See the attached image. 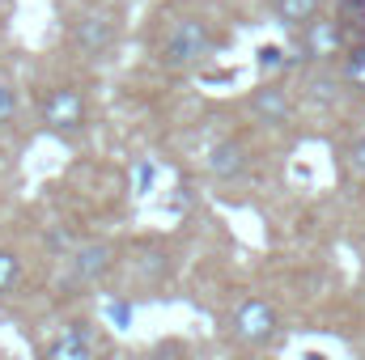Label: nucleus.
I'll list each match as a JSON object with an SVG mask.
<instances>
[{
  "instance_id": "nucleus-1",
  "label": "nucleus",
  "mask_w": 365,
  "mask_h": 360,
  "mask_svg": "<svg viewBox=\"0 0 365 360\" xmlns=\"http://www.w3.org/2000/svg\"><path fill=\"white\" fill-rule=\"evenodd\" d=\"M217 47V34L208 30V21L200 17H175L158 43V64L162 68H195L200 60H208Z\"/></svg>"
},
{
  "instance_id": "nucleus-2",
  "label": "nucleus",
  "mask_w": 365,
  "mask_h": 360,
  "mask_svg": "<svg viewBox=\"0 0 365 360\" xmlns=\"http://www.w3.org/2000/svg\"><path fill=\"white\" fill-rule=\"evenodd\" d=\"M230 335L247 348H268L276 335H280V314L276 305H268L264 297H247L234 305L230 314Z\"/></svg>"
},
{
  "instance_id": "nucleus-3",
  "label": "nucleus",
  "mask_w": 365,
  "mask_h": 360,
  "mask_svg": "<svg viewBox=\"0 0 365 360\" xmlns=\"http://www.w3.org/2000/svg\"><path fill=\"white\" fill-rule=\"evenodd\" d=\"M344 51H349V34L340 30L336 17H314L310 26L297 30V55L306 64H327V60H336Z\"/></svg>"
},
{
  "instance_id": "nucleus-4",
  "label": "nucleus",
  "mask_w": 365,
  "mask_h": 360,
  "mask_svg": "<svg viewBox=\"0 0 365 360\" xmlns=\"http://www.w3.org/2000/svg\"><path fill=\"white\" fill-rule=\"evenodd\" d=\"M90 110H86V97L77 90H51L43 97V123L56 132V136H77L86 127Z\"/></svg>"
},
{
  "instance_id": "nucleus-5",
  "label": "nucleus",
  "mask_w": 365,
  "mask_h": 360,
  "mask_svg": "<svg viewBox=\"0 0 365 360\" xmlns=\"http://www.w3.org/2000/svg\"><path fill=\"white\" fill-rule=\"evenodd\" d=\"M73 43H77L81 55L102 60V55L115 51V43H119V26H115L106 13H86V17H77V26H73Z\"/></svg>"
},
{
  "instance_id": "nucleus-6",
  "label": "nucleus",
  "mask_w": 365,
  "mask_h": 360,
  "mask_svg": "<svg viewBox=\"0 0 365 360\" xmlns=\"http://www.w3.org/2000/svg\"><path fill=\"white\" fill-rule=\"evenodd\" d=\"M115 268V246L110 242H86L68 255V284H98Z\"/></svg>"
},
{
  "instance_id": "nucleus-7",
  "label": "nucleus",
  "mask_w": 365,
  "mask_h": 360,
  "mask_svg": "<svg viewBox=\"0 0 365 360\" xmlns=\"http://www.w3.org/2000/svg\"><path fill=\"white\" fill-rule=\"evenodd\" d=\"M204 166H208V174L221 182H234L247 174V166H251V153H247V144L242 140H217L212 149H208V157H204Z\"/></svg>"
},
{
  "instance_id": "nucleus-8",
  "label": "nucleus",
  "mask_w": 365,
  "mask_h": 360,
  "mask_svg": "<svg viewBox=\"0 0 365 360\" xmlns=\"http://www.w3.org/2000/svg\"><path fill=\"white\" fill-rule=\"evenodd\" d=\"M93 356H98L93 327L90 322H68V327L51 339V348H47L43 360H93Z\"/></svg>"
},
{
  "instance_id": "nucleus-9",
  "label": "nucleus",
  "mask_w": 365,
  "mask_h": 360,
  "mask_svg": "<svg viewBox=\"0 0 365 360\" xmlns=\"http://www.w3.org/2000/svg\"><path fill=\"white\" fill-rule=\"evenodd\" d=\"M251 115L259 123H268V127H284L293 119V97H289V90H280L276 81H268V85H259L251 93Z\"/></svg>"
},
{
  "instance_id": "nucleus-10",
  "label": "nucleus",
  "mask_w": 365,
  "mask_h": 360,
  "mask_svg": "<svg viewBox=\"0 0 365 360\" xmlns=\"http://www.w3.org/2000/svg\"><path fill=\"white\" fill-rule=\"evenodd\" d=\"M319 9H323V0H272V13H276V21H280L284 30L310 26V21L319 17Z\"/></svg>"
},
{
  "instance_id": "nucleus-11",
  "label": "nucleus",
  "mask_w": 365,
  "mask_h": 360,
  "mask_svg": "<svg viewBox=\"0 0 365 360\" xmlns=\"http://www.w3.org/2000/svg\"><path fill=\"white\" fill-rule=\"evenodd\" d=\"M340 81L349 90L365 93V38L361 43H349V51L340 55Z\"/></svg>"
},
{
  "instance_id": "nucleus-12",
  "label": "nucleus",
  "mask_w": 365,
  "mask_h": 360,
  "mask_svg": "<svg viewBox=\"0 0 365 360\" xmlns=\"http://www.w3.org/2000/svg\"><path fill=\"white\" fill-rule=\"evenodd\" d=\"M336 21H340V30H344V34H349L353 26H357V30H365V0H340Z\"/></svg>"
},
{
  "instance_id": "nucleus-13",
  "label": "nucleus",
  "mask_w": 365,
  "mask_h": 360,
  "mask_svg": "<svg viewBox=\"0 0 365 360\" xmlns=\"http://www.w3.org/2000/svg\"><path fill=\"white\" fill-rule=\"evenodd\" d=\"M17 280H21V259H17L13 250H0V297L13 292Z\"/></svg>"
},
{
  "instance_id": "nucleus-14",
  "label": "nucleus",
  "mask_w": 365,
  "mask_h": 360,
  "mask_svg": "<svg viewBox=\"0 0 365 360\" xmlns=\"http://www.w3.org/2000/svg\"><path fill=\"white\" fill-rule=\"evenodd\" d=\"M255 64H259V73H268V77H272V73H280V68L289 64V60H284V47H276V43H264V47L255 51Z\"/></svg>"
},
{
  "instance_id": "nucleus-15",
  "label": "nucleus",
  "mask_w": 365,
  "mask_h": 360,
  "mask_svg": "<svg viewBox=\"0 0 365 360\" xmlns=\"http://www.w3.org/2000/svg\"><path fill=\"white\" fill-rule=\"evenodd\" d=\"M13 119H17V93H13V85L0 81V127L13 123Z\"/></svg>"
},
{
  "instance_id": "nucleus-16",
  "label": "nucleus",
  "mask_w": 365,
  "mask_h": 360,
  "mask_svg": "<svg viewBox=\"0 0 365 360\" xmlns=\"http://www.w3.org/2000/svg\"><path fill=\"white\" fill-rule=\"evenodd\" d=\"M132 186H136L140 195L153 186V166H149V162H136V170H132Z\"/></svg>"
},
{
  "instance_id": "nucleus-17",
  "label": "nucleus",
  "mask_w": 365,
  "mask_h": 360,
  "mask_svg": "<svg viewBox=\"0 0 365 360\" xmlns=\"http://www.w3.org/2000/svg\"><path fill=\"white\" fill-rule=\"evenodd\" d=\"M47 246H51L56 255H73V250H77V246H73V238H68L64 229H56V233H47Z\"/></svg>"
},
{
  "instance_id": "nucleus-18",
  "label": "nucleus",
  "mask_w": 365,
  "mask_h": 360,
  "mask_svg": "<svg viewBox=\"0 0 365 360\" xmlns=\"http://www.w3.org/2000/svg\"><path fill=\"white\" fill-rule=\"evenodd\" d=\"M349 166H353L357 174H365V136H357V140L349 144Z\"/></svg>"
},
{
  "instance_id": "nucleus-19",
  "label": "nucleus",
  "mask_w": 365,
  "mask_h": 360,
  "mask_svg": "<svg viewBox=\"0 0 365 360\" xmlns=\"http://www.w3.org/2000/svg\"><path fill=\"white\" fill-rule=\"evenodd\" d=\"M110 318H115L119 327H128V322H132V309H128L123 301H115V305H110Z\"/></svg>"
},
{
  "instance_id": "nucleus-20",
  "label": "nucleus",
  "mask_w": 365,
  "mask_h": 360,
  "mask_svg": "<svg viewBox=\"0 0 365 360\" xmlns=\"http://www.w3.org/2000/svg\"><path fill=\"white\" fill-rule=\"evenodd\" d=\"M306 360H323V356H314V352H310V356H306Z\"/></svg>"
},
{
  "instance_id": "nucleus-21",
  "label": "nucleus",
  "mask_w": 365,
  "mask_h": 360,
  "mask_svg": "<svg viewBox=\"0 0 365 360\" xmlns=\"http://www.w3.org/2000/svg\"><path fill=\"white\" fill-rule=\"evenodd\" d=\"M361 297H365V280H361Z\"/></svg>"
}]
</instances>
